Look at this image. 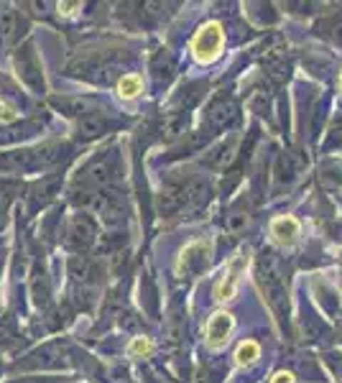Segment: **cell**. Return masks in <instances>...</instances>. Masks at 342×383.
<instances>
[{"mask_svg": "<svg viewBox=\"0 0 342 383\" xmlns=\"http://www.w3.org/2000/svg\"><path fill=\"white\" fill-rule=\"evenodd\" d=\"M258 286L269 299V307L279 317V322H284L289 317V289L286 279H284L281 261L276 253H263L258 258Z\"/></svg>", "mask_w": 342, "mask_h": 383, "instance_id": "cell-1", "label": "cell"}, {"mask_svg": "<svg viewBox=\"0 0 342 383\" xmlns=\"http://www.w3.org/2000/svg\"><path fill=\"white\" fill-rule=\"evenodd\" d=\"M222 41H225L222 26L212 21V24H204L197 31L195 41H192V49H195V56L200 61H214L222 51Z\"/></svg>", "mask_w": 342, "mask_h": 383, "instance_id": "cell-2", "label": "cell"}, {"mask_svg": "<svg viewBox=\"0 0 342 383\" xmlns=\"http://www.w3.org/2000/svg\"><path fill=\"white\" fill-rule=\"evenodd\" d=\"M209 243H204V240H195V243H190L187 248L182 250V255H179V263H177V271L179 276H197L200 271H204V268L209 266Z\"/></svg>", "mask_w": 342, "mask_h": 383, "instance_id": "cell-3", "label": "cell"}, {"mask_svg": "<svg viewBox=\"0 0 342 383\" xmlns=\"http://www.w3.org/2000/svg\"><path fill=\"white\" fill-rule=\"evenodd\" d=\"M92 207L108 228L123 225V220H125V205H123V197L118 192H98L92 197Z\"/></svg>", "mask_w": 342, "mask_h": 383, "instance_id": "cell-4", "label": "cell"}, {"mask_svg": "<svg viewBox=\"0 0 342 383\" xmlns=\"http://www.w3.org/2000/svg\"><path fill=\"white\" fill-rule=\"evenodd\" d=\"M16 69H19V77L24 79L26 85L36 92V95H41L43 77H41V67H38V59H36V54H33V46H31V44H26L24 49H19V54H16Z\"/></svg>", "mask_w": 342, "mask_h": 383, "instance_id": "cell-5", "label": "cell"}, {"mask_svg": "<svg viewBox=\"0 0 342 383\" xmlns=\"http://www.w3.org/2000/svg\"><path fill=\"white\" fill-rule=\"evenodd\" d=\"M204 121H207L209 131H225L227 126H232V123L238 121V105H235L232 98H217L207 108Z\"/></svg>", "mask_w": 342, "mask_h": 383, "instance_id": "cell-6", "label": "cell"}, {"mask_svg": "<svg viewBox=\"0 0 342 383\" xmlns=\"http://www.w3.org/2000/svg\"><path fill=\"white\" fill-rule=\"evenodd\" d=\"M248 266V255L240 253L235 255L230 261V266H227L225 276L220 279V284L214 286V297L217 299H232L235 297V292H238V284H240V274H243V268Z\"/></svg>", "mask_w": 342, "mask_h": 383, "instance_id": "cell-7", "label": "cell"}, {"mask_svg": "<svg viewBox=\"0 0 342 383\" xmlns=\"http://www.w3.org/2000/svg\"><path fill=\"white\" fill-rule=\"evenodd\" d=\"M67 240L74 250H87L95 240V225H92V220L85 218V215H74L69 220V230H67Z\"/></svg>", "mask_w": 342, "mask_h": 383, "instance_id": "cell-8", "label": "cell"}, {"mask_svg": "<svg viewBox=\"0 0 342 383\" xmlns=\"http://www.w3.org/2000/svg\"><path fill=\"white\" fill-rule=\"evenodd\" d=\"M238 146H240L238 136H232V138L222 141L220 146H214L212 151L204 156V164H207L209 169H217V171L227 169V166L235 161V156H238Z\"/></svg>", "mask_w": 342, "mask_h": 383, "instance_id": "cell-9", "label": "cell"}, {"mask_svg": "<svg viewBox=\"0 0 342 383\" xmlns=\"http://www.w3.org/2000/svg\"><path fill=\"white\" fill-rule=\"evenodd\" d=\"M156 205H159L161 215H174V213H179V210H184V207L190 205V197H187V189H184V184L164 187L159 192V200H156Z\"/></svg>", "mask_w": 342, "mask_h": 383, "instance_id": "cell-10", "label": "cell"}, {"mask_svg": "<svg viewBox=\"0 0 342 383\" xmlns=\"http://www.w3.org/2000/svg\"><path fill=\"white\" fill-rule=\"evenodd\" d=\"M51 105L59 108L61 113L69 118H77V116L85 118V116H90V113H95V108H98V103L92 98H54Z\"/></svg>", "mask_w": 342, "mask_h": 383, "instance_id": "cell-11", "label": "cell"}, {"mask_svg": "<svg viewBox=\"0 0 342 383\" xmlns=\"http://www.w3.org/2000/svg\"><path fill=\"white\" fill-rule=\"evenodd\" d=\"M230 330H232V317L225 315V312H217V315L209 317L207 322V342L212 347H220L227 340Z\"/></svg>", "mask_w": 342, "mask_h": 383, "instance_id": "cell-12", "label": "cell"}, {"mask_svg": "<svg viewBox=\"0 0 342 383\" xmlns=\"http://www.w3.org/2000/svg\"><path fill=\"white\" fill-rule=\"evenodd\" d=\"M108 131V121H105L103 113H90V116L80 118V123H77V138L82 141H95L100 138V136Z\"/></svg>", "mask_w": 342, "mask_h": 383, "instance_id": "cell-13", "label": "cell"}, {"mask_svg": "<svg viewBox=\"0 0 342 383\" xmlns=\"http://www.w3.org/2000/svg\"><path fill=\"white\" fill-rule=\"evenodd\" d=\"M184 128H187V113H184V110H174V113H166V116L161 118L159 133L166 143H171V141L182 138Z\"/></svg>", "mask_w": 342, "mask_h": 383, "instance_id": "cell-14", "label": "cell"}, {"mask_svg": "<svg viewBox=\"0 0 342 383\" xmlns=\"http://www.w3.org/2000/svg\"><path fill=\"white\" fill-rule=\"evenodd\" d=\"M0 34H3V41L6 44H13L21 36L19 13L13 11L11 6H0Z\"/></svg>", "mask_w": 342, "mask_h": 383, "instance_id": "cell-15", "label": "cell"}, {"mask_svg": "<svg viewBox=\"0 0 342 383\" xmlns=\"http://www.w3.org/2000/svg\"><path fill=\"white\" fill-rule=\"evenodd\" d=\"M271 233L276 235V240L291 243L294 238L299 235V223L294 218H289V215H284V218H276L274 223H271Z\"/></svg>", "mask_w": 342, "mask_h": 383, "instance_id": "cell-16", "label": "cell"}, {"mask_svg": "<svg viewBox=\"0 0 342 383\" xmlns=\"http://www.w3.org/2000/svg\"><path fill=\"white\" fill-rule=\"evenodd\" d=\"M248 223H251V215H248V210H243V207H232L230 213L225 215V230L232 233V235L243 233L245 228H248Z\"/></svg>", "mask_w": 342, "mask_h": 383, "instance_id": "cell-17", "label": "cell"}, {"mask_svg": "<svg viewBox=\"0 0 342 383\" xmlns=\"http://www.w3.org/2000/svg\"><path fill=\"white\" fill-rule=\"evenodd\" d=\"M141 87H143V82L138 74H125V77L118 82V92H120V98H125V100L135 98V95L141 92Z\"/></svg>", "mask_w": 342, "mask_h": 383, "instance_id": "cell-18", "label": "cell"}, {"mask_svg": "<svg viewBox=\"0 0 342 383\" xmlns=\"http://www.w3.org/2000/svg\"><path fill=\"white\" fill-rule=\"evenodd\" d=\"M261 355V347H258V342H253V340H245L243 345L238 347V353H235V358H238V363L240 365H245V363H253V360Z\"/></svg>", "mask_w": 342, "mask_h": 383, "instance_id": "cell-19", "label": "cell"}, {"mask_svg": "<svg viewBox=\"0 0 342 383\" xmlns=\"http://www.w3.org/2000/svg\"><path fill=\"white\" fill-rule=\"evenodd\" d=\"M54 187H56V179L51 177V179H43L41 184H36V187H33V205H38V202H46L49 200L51 195H54Z\"/></svg>", "mask_w": 342, "mask_h": 383, "instance_id": "cell-20", "label": "cell"}, {"mask_svg": "<svg viewBox=\"0 0 342 383\" xmlns=\"http://www.w3.org/2000/svg\"><path fill=\"white\" fill-rule=\"evenodd\" d=\"M148 347H151V342L146 337H135L133 345H130V353H148Z\"/></svg>", "mask_w": 342, "mask_h": 383, "instance_id": "cell-21", "label": "cell"}, {"mask_svg": "<svg viewBox=\"0 0 342 383\" xmlns=\"http://www.w3.org/2000/svg\"><path fill=\"white\" fill-rule=\"evenodd\" d=\"M0 118H3V121H13V118H16V110H13L3 98H0Z\"/></svg>", "mask_w": 342, "mask_h": 383, "instance_id": "cell-22", "label": "cell"}, {"mask_svg": "<svg viewBox=\"0 0 342 383\" xmlns=\"http://www.w3.org/2000/svg\"><path fill=\"white\" fill-rule=\"evenodd\" d=\"M271 383H294V376H291V373H276V376L274 378H271Z\"/></svg>", "mask_w": 342, "mask_h": 383, "instance_id": "cell-23", "label": "cell"}, {"mask_svg": "<svg viewBox=\"0 0 342 383\" xmlns=\"http://www.w3.org/2000/svg\"><path fill=\"white\" fill-rule=\"evenodd\" d=\"M332 133H335V136H342V113L335 118V126H332Z\"/></svg>", "mask_w": 342, "mask_h": 383, "instance_id": "cell-24", "label": "cell"}, {"mask_svg": "<svg viewBox=\"0 0 342 383\" xmlns=\"http://www.w3.org/2000/svg\"><path fill=\"white\" fill-rule=\"evenodd\" d=\"M21 383V381H19ZM24 383H54V381H46V378H36V381H24Z\"/></svg>", "mask_w": 342, "mask_h": 383, "instance_id": "cell-25", "label": "cell"}, {"mask_svg": "<svg viewBox=\"0 0 342 383\" xmlns=\"http://www.w3.org/2000/svg\"><path fill=\"white\" fill-rule=\"evenodd\" d=\"M340 82H342V77H340Z\"/></svg>", "mask_w": 342, "mask_h": 383, "instance_id": "cell-26", "label": "cell"}]
</instances>
